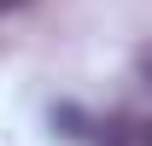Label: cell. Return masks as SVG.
Listing matches in <instances>:
<instances>
[{
	"label": "cell",
	"mask_w": 152,
	"mask_h": 146,
	"mask_svg": "<svg viewBox=\"0 0 152 146\" xmlns=\"http://www.w3.org/2000/svg\"><path fill=\"white\" fill-rule=\"evenodd\" d=\"M134 146H152V123H134Z\"/></svg>",
	"instance_id": "obj_1"
},
{
	"label": "cell",
	"mask_w": 152,
	"mask_h": 146,
	"mask_svg": "<svg viewBox=\"0 0 152 146\" xmlns=\"http://www.w3.org/2000/svg\"><path fill=\"white\" fill-rule=\"evenodd\" d=\"M140 76H146V82H152V47H146V53H140Z\"/></svg>",
	"instance_id": "obj_2"
},
{
	"label": "cell",
	"mask_w": 152,
	"mask_h": 146,
	"mask_svg": "<svg viewBox=\"0 0 152 146\" xmlns=\"http://www.w3.org/2000/svg\"><path fill=\"white\" fill-rule=\"evenodd\" d=\"M12 6H29V0H0V12H12Z\"/></svg>",
	"instance_id": "obj_3"
}]
</instances>
